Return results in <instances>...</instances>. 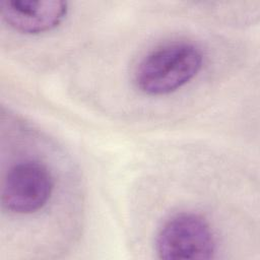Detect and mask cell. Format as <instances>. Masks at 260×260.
I'll return each instance as SVG.
<instances>
[{
    "instance_id": "cell-1",
    "label": "cell",
    "mask_w": 260,
    "mask_h": 260,
    "mask_svg": "<svg viewBox=\"0 0 260 260\" xmlns=\"http://www.w3.org/2000/svg\"><path fill=\"white\" fill-rule=\"evenodd\" d=\"M203 53L195 44L172 42L149 51L134 69L136 88L150 96L168 95L191 82L203 66Z\"/></svg>"
},
{
    "instance_id": "cell-2",
    "label": "cell",
    "mask_w": 260,
    "mask_h": 260,
    "mask_svg": "<svg viewBox=\"0 0 260 260\" xmlns=\"http://www.w3.org/2000/svg\"><path fill=\"white\" fill-rule=\"evenodd\" d=\"M154 249L160 259L206 260L214 257L217 242L202 215L182 211L164 221L156 234Z\"/></svg>"
},
{
    "instance_id": "cell-3",
    "label": "cell",
    "mask_w": 260,
    "mask_h": 260,
    "mask_svg": "<svg viewBox=\"0 0 260 260\" xmlns=\"http://www.w3.org/2000/svg\"><path fill=\"white\" fill-rule=\"evenodd\" d=\"M54 178L42 162L25 159L11 166L1 182L2 207L14 214L42 210L54 192Z\"/></svg>"
},
{
    "instance_id": "cell-4",
    "label": "cell",
    "mask_w": 260,
    "mask_h": 260,
    "mask_svg": "<svg viewBox=\"0 0 260 260\" xmlns=\"http://www.w3.org/2000/svg\"><path fill=\"white\" fill-rule=\"evenodd\" d=\"M69 11L68 3L59 0H4L0 14L9 27L23 35H41L58 27Z\"/></svg>"
}]
</instances>
